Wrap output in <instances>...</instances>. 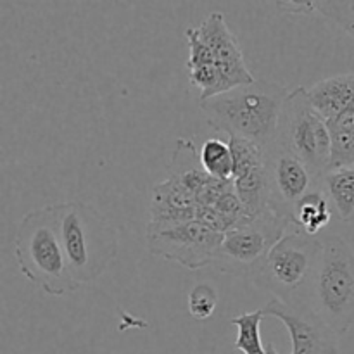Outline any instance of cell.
Segmentation results:
<instances>
[{
  "label": "cell",
  "instance_id": "6da1fadb",
  "mask_svg": "<svg viewBox=\"0 0 354 354\" xmlns=\"http://www.w3.org/2000/svg\"><path fill=\"white\" fill-rule=\"evenodd\" d=\"M289 92L282 83L254 80L199 104L213 130L245 138L266 152L277 144L280 116Z\"/></svg>",
  "mask_w": 354,
  "mask_h": 354
},
{
  "label": "cell",
  "instance_id": "7a4b0ae2",
  "mask_svg": "<svg viewBox=\"0 0 354 354\" xmlns=\"http://www.w3.org/2000/svg\"><path fill=\"white\" fill-rule=\"evenodd\" d=\"M322 258L324 241L299 230L287 232L249 279L256 287L273 294V299L301 310H313Z\"/></svg>",
  "mask_w": 354,
  "mask_h": 354
},
{
  "label": "cell",
  "instance_id": "3957f363",
  "mask_svg": "<svg viewBox=\"0 0 354 354\" xmlns=\"http://www.w3.org/2000/svg\"><path fill=\"white\" fill-rule=\"evenodd\" d=\"M52 209L73 279L80 286L95 282L118 256L116 227L86 203L52 204Z\"/></svg>",
  "mask_w": 354,
  "mask_h": 354
},
{
  "label": "cell",
  "instance_id": "277c9868",
  "mask_svg": "<svg viewBox=\"0 0 354 354\" xmlns=\"http://www.w3.org/2000/svg\"><path fill=\"white\" fill-rule=\"evenodd\" d=\"M14 258L24 279L48 296H68L80 287L69 272L52 206L21 218L14 235Z\"/></svg>",
  "mask_w": 354,
  "mask_h": 354
},
{
  "label": "cell",
  "instance_id": "5b68a950",
  "mask_svg": "<svg viewBox=\"0 0 354 354\" xmlns=\"http://www.w3.org/2000/svg\"><path fill=\"white\" fill-rule=\"evenodd\" d=\"M313 311L337 335L354 327V251L337 234L324 239Z\"/></svg>",
  "mask_w": 354,
  "mask_h": 354
},
{
  "label": "cell",
  "instance_id": "8992f818",
  "mask_svg": "<svg viewBox=\"0 0 354 354\" xmlns=\"http://www.w3.org/2000/svg\"><path fill=\"white\" fill-rule=\"evenodd\" d=\"M277 144L306 162L317 175L328 173L332 135L327 121L318 114L308 97V88L296 86L283 102Z\"/></svg>",
  "mask_w": 354,
  "mask_h": 354
},
{
  "label": "cell",
  "instance_id": "52a82bcc",
  "mask_svg": "<svg viewBox=\"0 0 354 354\" xmlns=\"http://www.w3.org/2000/svg\"><path fill=\"white\" fill-rule=\"evenodd\" d=\"M289 225V220L270 209L242 221L223 235L213 266L227 275L251 277L273 245L287 234Z\"/></svg>",
  "mask_w": 354,
  "mask_h": 354
},
{
  "label": "cell",
  "instance_id": "ba28073f",
  "mask_svg": "<svg viewBox=\"0 0 354 354\" xmlns=\"http://www.w3.org/2000/svg\"><path fill=\"white\" fill-rule=\"evenodd\" d=\"M223 234L209 230L197 220L176 225H147V249L165 261L178 263L187 270L213 266Z\"/></svg>",
  "mask_w": 354,
  "mask_h": 354
},
{
  "label": "cell",
  "instance_id": "9c48e42d",
  "mask_svg": "<svg viewBox=\"0 0 354 354\" xmlns=\"http://www.w3.org/2000/svg\"><path fill=\"white\" fill-rule=\"evenodd\" d=\"M270 203L268 209L292 225L296 206L306 196L324 190V176L317 175L297 156L275 144L266 151Z\"/></svg>",
  "mask_w": 354,
  "mask_h": 354
},
{
  "label": "cell",
  "instance_id": "30bf717a",
  "mask_svg": "<svg viewBox=\"0 0 354 354\" xmlns=\"http://www.w3.org/2000/svg\"><path fill=\"white\" fill-rule=\"evenodd\" d=\"M234 156V189L248 218H256L268 209L270 190L266 171V152L252 142L228 137Z\"/></svg>",
  "mask_w": 354,
  "mask_h": 354
},
{
  "label": "cell",
  "instance_id": "8fae6325",
  "mask_svg": "<svg viewBox=\"0 0 354 354\" xmlns=\"http://www.w3.org/2000/svg\"><path fill=\"white\" fill-rule=\"evenodd\" d=\"M263 311L265 317H273L286 325L292 342L290 354H341L339 335L313 310H301L270 299Z\"/></svg>",
  "mask_w": 354,
  "mask_h": 354
},
{
  "label": "cell",
  "instance_id": "7c38bea8",
  "mask_svg": "<svg viewBox=\"0 0 354 354\" xmlns=\"http://www.w3.org/2000/svg\"><path fill=\"white\" fill-rule=\"evenodd\" d=\"M204 44L211 48L218 69L227 82L228 90L249 85L254 82V76L249 71L244 61V54L239 45L237 37L228 28L221 12H211L197 28Z\"/></svg>",
  "mask_w": 354,
  "mask_h": 354
},
{
  "label": "cell",
  "instance_id": "4fadbf2b",
  "mask_svg": "<svg viewBox=\"0 0 354 354\" xmlns=\"http://www.w3.org/2000/svg\"><path fill=\"white\" fill-rule=\"evenodd\" d=\"M197 201L190 190H187L176 180H165L152 187L151 207H149V225H176L192 221L197 216Z\"/></svg>",
  "mask_w": 354,
  "mask_h": 354
},
{
  "label": "cell",
  "instance_id": "5bb4252c",
  "mask_svg": "<svg viewBox=\"0 0 354 354\" xmlns=\"http://www.w3.org/2000/svg\"><path fill=\"white\" fill-rule=\"evenodd\" d=\"M308 97L315 109L325 121L332 120L344 109L353 106L354 99V75H337L322 80L308 88Z\"/></svg>",
  "mask_w": 354,
  "mask_h": 354
},
{
  "label": "cell",
  "instance_id": "9a60e30c",
  "mask_svg": "<svg viewBox=\"0 0 354 354\" xmlns=\"http://www.w3.org/2000/svg\"><path fill=\"white\" fill-rule=\"evenodd\" d=\"M168 178L176 180L187 190H190L194 196H197L211 182L213 176L207 175L206 169L203 168L201 152H197L196 144L185 140V138H180V140H176L171 162H169Z\"/></svg>",
  "mask_w": 354,
  "mask_h": 354
},
{
  "label": "cell",
  "instance_id": "2e32d148",
  "mask_svg": "<svg viewBox=\"0 0 354 354\" xmlns=\"http://www.w3.org/2000/svg\"><path fill=\"white\" fill-rule=\"evenodd\" d=\"M324 192L342 221L354 220V166L328 171L324 176Z\"/></svg>",
  "mask_w": 354,
  "mask_h": 354
},
{
  "label": "cell",
  "instance_id": "e0dca14e",
  "mask_svg": "<svg viewBox=\"0 0 354 354\" xmlns=\"http://www.w3.org/2000/svg\"><path fill=\"white\" fill-rule=\"evenodd\" d=\"M330 201H328L327 194L320 190V192L306 196L297 204L292 216V225L297 227V230L303 232V234L315 237L318 232L324 230L330 223Z\"/></svg>",
  "mask_w": 354,
  "mask_h": 354
},
{
  "label": "cell",
  "instance_id": "ac0fdd59",
  "mask_svg": "<svg viewBox=\"0 0 354 354\" xmlns=\"http://www.w3.org/2000/svg\"><path fill=\"white\" fill-rule=\"evenodd\" d=\"M201 162L207 175L213 178L225 182H232L234 178V156L228 142H221L218 138L204 142L201 149Z\"/></svg>",
  "mask_w": 354,
  "mask_h": 354
},
{
  "label": "cell",
  "instance_id": "d6986e66",
  "mask_svg": "<svg viewBox=\"0 0 354 354\" xmlns=\"http://www.w3.org/2000/svg\"><path fill=\"white\" fill-rule=\"evenodd\" d=\"M263 318H265L263 308L232 318L230 324L239 328V335L234 344V349L244 354H266V348H263L261 335H259V327H261Z\"/></svg>",
  "mask_w": 354,
  "mask_h": 354
},
{
  "label": "cell",
  "instance_id": "ffe728a7",
  "mask_svg": "<svg viewBox=\"0 0 354 354\" xmlns=\"http://www.w3.org/2000/svg\"><path fill=\"white\" fill-rule=\"evenodd\" d=\"M313 3L315 12L354 38V0H315Z\"/></svg>",
  "mask_w": 354,
  "mask_h": 354
},
{
  "label": "cell",
  "instance_id": "44dd1931",
  "mask_svg": "<svg viewBox=\"0 0 354 354\" xmlns=\"http://www.w3.org/2000/svg\"><path fill=\"white\" fill-rule=\"evenodd\" d=\"M218 304V290L211 283H197L189 294V311L196 320L213 317Z\"/></svg>",
  "mask_w": 354,
  "mask_h": 354
},
{
  "label": "cell",
  "instance_id": "7402d4cb",
  "mask_svg": "<svg viewBox=\"0 0 354 354\" xmlns=\"http://www.w3.org/2000/svg\"><path fill=\"white\" fill-rule=\"evenodd\" d=\"M185 38H187V45H189V61H187V68L189 71L197 68H203V66H209V64H216L213 57V52L211 48L204 44V40L201 38L199 31L197 28H189L185 31Z\"/></svg>",
  "mask_w": 354,
  "mask_h": 354
},
{
  "label": "cell",
  "instance_id": "603a6c76",
  "mask_svg": "<svg viewBox=\"0 0 354 354\" xmlns=\"http://www.w3.org/2000/svg\"><path fill=\"white\" fill-rule=\"evenodd\" d=\"M330 133H353L354 131V107H348L337 116L327 121Z\"/></svg>",
  "mask_w": 354,
  "mask_h": 354
},
{
  "label": "cell",
  "instance_id": "cb8c5ba5",
  "mask_svg": "<svg viewBox=\"0 0 354 354\" xmlns=\"http://www.w3.org/2000/svg\"><path fill=\"white\" fill-rule=\"evenodd\" d=\"M277 7L282 9L283 12H290V14L315 12L313 0H306V2H277Z\"/></svg>",
  "mask_w": 354,
  "mask_h": 354
},
{
  "label": "cell",
  "instance_id": "d4e9b609",
  "mask_svg": "<svg viewBox=\"0 0 354 354\" xmlns=\"http://www.w3.org/2000/svg\"><path fill=\"white\" fill-rule=\"evenodd\" d=\"M266 354H279V353H277V349L273 348V344H268L266 346Z\"/></svg>",
  "mask_w": 354,
  "mask_h": 354
},
{
  "label": "cell",
  "instance_id": "484cf974",
  "mask_svg": "<svg viewBox=\"0 0 354 354\" xmlns=\"http://www.w3.org/2000/svg\"><path fill=\"white\" fill-rule=\"evenodd\" d=\"M353 107H354V99H353Z\"/></svg>",
  "mask_w": 354,
  "mask_h": 354
}]
</instances>
